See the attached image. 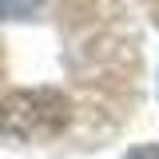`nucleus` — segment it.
Wrapping results in <instances>:
<instances>
[{
    "label": "nucleus",
    "mask_w": 159,
    "mask_h": 159,
    "mask_svg": "<svg viewBox=\"0 0 159 159\" xmlns=\"http://www.w3.org/2000/svg\"><path fill=\"white\" fill-rule=\"evenodd\" d=\"M72 123V103L56 88H24L0 103V131L12 139H56Z\"/></svg>",
    "instance_id": "f257e3e1"
},
{
    "label": "nucleus",
    "mask_w": 159,
    "mask_h": 159,
    "mask_svg": "<svg viewBox=\"0 0 159 159\" xmlns=\"http://www.w3.org/2000/svg\"><path fill=\"white\" fill-rule=\"evenodd\" d=\"M44 4L48 0H0V16L4 20H28V16H36Z\"/></svg>",
    "instance_id": "f03ea898"
},
{
    "label": "nucleus",
    "mask_w": 159,
    "mask_h": 159,
    "mask_svg": "<svg viewBox=\"0 0 159 159\" xmlns=\"http://www.w3.org/2000/svg\"><path fill=\"white\" fill-rule=\"evenodd\" d=\"M123 159H159V143H139V147H131Z\"/></svg>",
    "instance_id": "7ed1b4c3"
}]
</instances>
